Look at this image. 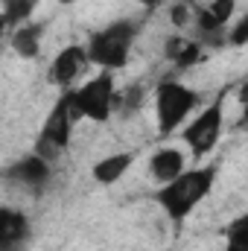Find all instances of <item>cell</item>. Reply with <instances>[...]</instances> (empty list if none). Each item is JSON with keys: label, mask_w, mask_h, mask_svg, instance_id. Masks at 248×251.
<instances>
[{"label": "cell", "mask_w": 248, "mask_h": 251, "mask_svg": "<svg viewBox=\"0 0 248 251\" xmlns=\"http://www.w3.org/2000/svg\"><path fill=\"white\" fill-rule=\"evenodd\" d=\"M73 123H76V117H73V91H64L62 97L56 100L53 111L47 114V120H44L41 137H47L50 143H56V146L64 152V149H67V143H70Z\"/></svg>", "instance_id": "cell-6"}, {"label": "cell", "mask_w": 248, "mask_h": 251, "mask_svg": "<svg viewBox=\"0 0 248 251\" xmlns=\"http://www.w3.org/2000/svg\"><path fill=\"white\" fill-rule=\"evenodd\" d=\"M137 3H140V6H146V9H158L164 0H137Z\"/></svg>", "instance_id": "cell-20"}, {"label": "cell", "mask_w": 248, "mask_h": 251, "mask_svg": "<svg viewBox=\"0 0 248 251\" xmlns=\"http://www.w3.org/2000/svg\"><path fill=\"white\" fill-rule=\"evenodd\" d=\"M190 9H193L190 3H175V6L170 9V21H173V26H178V29H181V26L190 24Z\"/></svg>", "instance_id": "cell-18"}, {"label": "cell", "mask_w": 248, "mask_h": 251, "mask_svg": "<svg viewBox=\"0 0 248 251\" xmlns=\"http://www.w3.org/2000/svg\"><path fill=\"white\" fill-rule=\"evenodd\" d=\"M225 240H228L225 251H248V216L234 219L225 228Z\"/></svg>", "instance_id": "cell-13"}, {"label": "cell", "mask_w": 248, "mask_h": 251, "mask_svg": "<svg viewBox=\"0 0 248 251\" xmlns=\"http://www.w3.org/2000/svg\"><path fill=\"white\" fill-rule=\"evenodd\" d=\"M187 3H190V0H187Z\"/></svg>", "instance_id": "cell-23"}, {"label": "cell", "mask_w": 248, "mask_h": 251, "mask_svg": "<svg viewBox=\"0 0 248 251\" xmlns=\"http://www.w3.org/2000/svg\"><path fill=\"white\" fill-rule=\"evenodd\" d=\"M62 3H73V0H62Z\"/></svg>", "instance_id": "cell-22"}, {"label": "cell", "mask_w": 248, "mask_h": 251, "mask_svg": "<svg viewBox=\"0 0 248 251\" xmlns=\"http://www.w3.org/2000/svg\"><path fill=\"white\" fill-rule=\"evenodd\" d=\"M181 173H184V155L178 149H161V152H155L149 158V176L155 181H161V184L173 181Z\"/></svg>", "instance_id": "cell-10"}, {"label": "cell", "mask_w": 248, "mask_h": 251, "mask_svg": "<svg viewBox=\"0 0 248 251\" xmlns=\"http://www.w3.org/2000/svg\"><path fill=\"white\" fill-rule=\"evenodd\" d=\"M196 102H198V97L193 88H187L175 79H164L155 91V111H158L161 134L175 131L187 120V114L196 108Z\"/></svg>", "instance_id": "cell-4"}, {"label": "cell", "mask_w": 248, "mask_h": 251, "mask_svg": "<svg viewBox=\"0 0 248 251\" xmlns=\"http://www.w3.org/2000/svg\"><path fill=\"white\" fill-rule=\"evenodd\" d=\"M234 9H237V0H213V3L207 6V15H210L219 26H225V24L231 21Z\"/></svg>", "instance_id": "cell-15"}, {"label": "cell", "mask_w": 248, "mask_h": 251, "mask_svg": "<svg viewBox=\"0 0 248 251\" xmlns=\"http://www.w3.org/2000/svg\"><path fill=\"white\" fill-rule=\"evenodd\" d=\"M137 35V21H114L108 24L105 29L94 32L88 38V47L85 50V62L99 64L102 70H117V67H125L128 62V47Z\"/></svg>", "instance_id": "cell-2"}, {"label": "cell", "mask_w": 248, "mask_h": 251, "mask_svg": "<svg viewBox=\"0 0 248 251\" xmlns=\"http://www.w3.org/2000/svg\"><path fill=\"white\" fill-rule=\"evenodd\" d=\"M6 176L15 178V181H21V184H26V187H32V190H41L50 181V176H53V164H47L44 158H38L32 152V155L21 158L15 167H9Z\"/></svg>", "instance_id": "cell-7"}, {"label": "cell", "mask_w": 248, "mask_h": 251, "mask_svg": "<svg viewBox=\"0 0 248 251\" xmlns=\"http://www.w3.org/2000/svg\"><path fill=\"white\" fill-rule=\"evenodd\" d=\"M6 29H9V18H6V15L0 12V38L6 35Z\"/></svg>", "instance_id": "cell-21"}, {"label": "cell", "mask_w": 248, "mask_h": 251, "mask_svg": "<svg viewBox=\"0 0 248 251\" xmlns=\"http://www.w3.org/2000/svg\"><path fill=\"white\" fill-rule=\"evenodd\" d=\"M114 79L111 70H102L91 82L73 91V117H88L94 123H105L114 111Z\"/></svg>", "instance_id": "cell-3"}, {"label": "cell", "mask_w": 248, "mask_h": 251, "mask_svg": "<svg viewBox=\"0 0 248 251\" xmlns=\"http://www.w3.org/2000/svg\"><path fill=\"white\" fill-rule=\"evenodd\" d=\"M187 47H190V38H181V35L175 32V35H170V38H167V44H164V56L175 64L181 56H184Z\"/></svg>", "instance_id": "cell-17"}, {"label": "cell", "mask_w": 248, "mask_h": 251, "mask_svg": "<svg viewBox=\"0 0 248 251\" xmlns=\"http://www.w3.org/2000/svg\"><path fill=\"white\" fill-rule=\"evenodd\" d=\"M140 100H143V88L140 85H134V88H128L123 97H114V108H120L123 114L128 111H134V108H140Z\"/></svg>", "instance_id": "cell-16"}, {"label": "cell", "mask_w": 248, "mask_h": 251, "mask_svg": "<svg viewBox=\"0 0 248 251\" xmlns=\"http://www.w3.org/2000/svg\"><path fill=\"white\" fill-rule=\"evenodd\" d=\"M131 164H134V152L108 155V158H102L99 164H94V178H97L99 184H114V181H120L125 173H128Z\"/></svg>", "instance_id": "cell-11"}, {"label": "cell", "mask_w": 248, "mask_h": 251, "mask_svg": "<svg viewBox=\"0 0 248 251\" xmlns=\"http://www.w3.org/2000/svg\"><path fill=\"white\" fill-rule=\"evenodd\" d=\"M231 44H237V47H243L248 41V18H240V24L234 26V32H231V38H228Z\"/></svg>", "instance_id": "cell-19"}, {"label": "cell", "mask_w": 248, "mask_h": 251, "mask_svg": "<svg viewBox=\"0 0 248 251\" xmlns=\"http://www.w3.org/2000/svg\"><path fill=\"white\" fill-rule=\"evenodd\" d=\"M41 24H21L12 32V50L24 59H35L41 50Z\"/></svg>", "instance_id": "cell-12"}, {"label": "cell", "mask_w": 248, "mask_h": 251, "mask_svg": "<svg viewBox=\"0 0 248 251\" xmlns=\"http://www.w3.org/2000/svg\"><path fill=\"white\" fill-rule=\"evenodd\" d=\"M222 123H225V91L181 131V140L193 149L196 158H201L216 146V140L222 134Z\"/></svg>", "instance_id": "cell-5"}, {"label": "cell", "mask_w": 248, "mask_h": 251, "mask_svg": "<svg viewBox=\"0 0 248 251\" xmlns=\"http://www.w3.org/2000/svg\"><path fill=\"white\" fill-rule=\"evenodd\" d=\"M213 181H216V167H213V164H210V167L190 170V173L175 176L173 181L161 184V190L155 193V201L164 207V213H167L175 225H181L187 216L196 210V204L210 193Z\"/></svg>", "instance_id": "cell-1"}, {"label": "cell", "mask_w": 248, "mask_h": 251, "mask_svg": "<svg viewBox=\"0 0 248 251\" xmlns=\"http://www.w3.org/2000/svg\"><path fill=\"white\" fill-rule=\"evenodd\" d=\"M0 3H3V15L9 18V26H21L32 15L38 0H0Z\"/></svg>", "instance_id": "cell-14"}, {"label": "cell", "mask_w": 248, "mask_h": 251, "mask_svg": "<svg viewBox=\"0 0 248 251\" xmlns=\"http://www.w3.org/2000/svg\"><path fill=\"white\" fill-rule=\"evenodd\" d=\"M29 237V219L21 210L0 207V251H15Z\"/></svg>", "instance_id": "cell-9"}, {"label": "cell", "mask_w": 248, "mask_h": 251, "mask_svg": "<svg viewBox=\"0 0 248 251\" xmlns=\"http://www.w3.org/2000/svg\"><path fill=\"white\" fill-rule=\"evenodd\" d=\"M82 64H85V50L82 47H76V44L64 47L62 53L53 59V64H50V82L59 85V88H70L73 79L79 76Z\"/></svg>", "instance_id": "cell-8"}]
</instances>
